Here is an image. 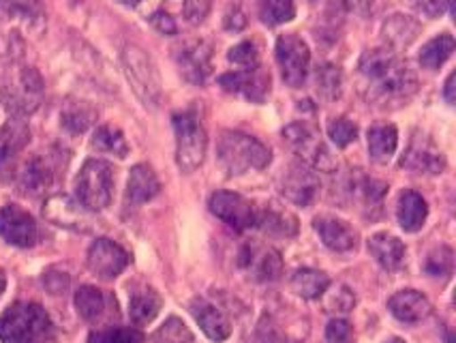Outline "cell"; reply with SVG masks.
Returning <instances> with one entry per match:
<instances>
[{
  "instance_id": "cell-46",
  "label": "cell",
  "mask_w": 456,
  "mask_h": 343,
  "mask_svg": "<svg viewBox=\"0 0 456 343\" xmlns=\"http://www.w3.org/2000/svg\"><path fill=\"white\" fill-rule=\"evenodd\" d=\"M183 12L191 24H200L206 18V13H208V3L206 0H187Z\"/></svg>"
},
{
  "instance_id": "cell-42",
  "label": "cell",
  "mask_w": 456,
  "mask_h": 343,
  "mask_svg": "<svg viewBox=\"0 0 456 343\" xmlns=\"http://www.w3.org/2000/svg\"><path fill=\"white\" fill-rule=\"evenodd\" d=\"M356 305V297L347 286H337L326 297V311L334 315H346Z\"/></svg>"
},
{
  "instance_id": "cell-31",
  "label": "cell",
  "mask_w": 456,
  "mask_h": 343,
  "mask_svg": "<svg viewBox=\"0 0 456 343\" xmlns=\"http://www.w3.org/2000/svg\"><path fill=\"white\" fill-rule=\"evenodd\" d=\"M110 297L93 286H84L76 292V309L86 322H101L108 314Z\"/></svg>"
},
{
  "instance_id": "cell-25",
  "label": "cell",
  "mask_w": 456,
  "mask_h": 343,
  "mask_svg": "<svg viewBox=\"0 0 456 343\" xmlns=\"http://www.w3.org/2000/svg\"><path fill=\"white\" fill-rule=\"evenodd\" d=\"M369 253L375 257L386 271H399L405 264V245L396 239V236L388 234V232H379L369 239Z\"/></svg>"
},
{
  "instance_id": "cell-38",
  "label": "cell",
  "mask_w": 456,
  "mask_h": 343,
  "mask_svg": "<svg viewBox=\"0 0 456 343\" xmlns=\"http://www.w3.org/2000/svg\"><path fill=\"white\" fill-rule=\"evenodd\" d=\"M354 195L362 202L364 206H378L381 204V200H384L386 192H388V184L378 181V178H369V176H362L360 181L354 183Z\"/></svg>"
},
{
  "instance_id": "cell-9",
  "label": "cell",
  "mask_w": 456,
  "mask_h": 343,
  "mask_svg": "<svg viewBox=\"0 0 456 343\" xmlns=\"http://www.w3.org/2000/svg\"><path fill=\"white\" fill-rule=\"evenodd\" d=\"M277 62L285 84L291 88H300L306 82L311 65V50L306 41L296 33L279 37Z\"/></svg>"
},
{
  "instance_id": "cell-3",
  "label": "cell",
  "mask_w": 456,
  "mask_h": 343,
  "mask_svg": "<svg viewBox=\"0 0 456 343\" xmlns=\"http://www.w3.org/2000/svg\"><path fill=\"white\" fill-rule=\"evenodd\" d=\"M216 159L227 176H240L251 170H264L273 152L257 137L242 131H223L216 144Z\"/></svg>"
},
{
  "instance_id": "cell-7",
  "label": "cell",
  "mask_w": 456,
  "mask_h": 343,
  "mask_svg": "<svg viewBox=\"0 0 456 343\" xmlns=\"http://www.w3.org/2000/svg\"><path fill=\"white\" fill-rule=\"evenodd\" d=\"M123 65L126 80L131 82L142 103L146 108H157L161 103V78H159L155 61L140 45L129 44L123 50Z\"/></svg>"
},
{
  "instance_id": "cell-40",
  "label": "cell",
  "mask_w": 456,
  "mask_h": 343,
  "mask_svg": "<svg viewBox=\"0 0 456 343\" xmlns=\"http://www.w3.org/2000/svg\"><path fill=\"white\" fill-rule=\"evenodd\" d=\"M328 137L338 149H346V146L358 140V127L346 118V116H338V118H332L330 125H328Z\"/></svg>"
},
{
  "instance_id": "cell-6",
  "label": "cell",
  "mask_w": 456,
  "mask_h": 343,
  "mask_svg": "<svg viewBox=\"0 0 456 343\" xmlns=\"http://www.w3.org/2000/svg\"><path fill=\"white\" fill-rule=\"evenodd\" d=\"M77 202L86 210H105L114 195V170L108 161L88 159L76 178Z\"/></svg>"
},
{
  "instance_id": "cell-47",
  "label": "cell",
  "mask_w": 456,
  "mask_h": 343,
  "mask_svg": "<svg viewBox=\"0 0 456 343\" xmlns=\"http://www.w3.org/2000/svg\"><path fill=\"white\" fill-rule=\"evenodd\" d=\"M44 283L52 294H62L69 288V274L56 273V271H47L45 277H44Z\"/></svg>"
},
{
  "instance_id": "cell-22",
  "label": "cell",
  "mask_w": 456,
  "mask_h": 343,
  "mask_svg": "<svg viewBox=\"0 0 456 343\" xmlns=\"http://www.w3.org/2000/svg\"><path fill=\"white\" fill-rule=\"evenodd\" d=\"M390 314L395 315L396 320L407 322V324H416V322H422L428 318L431 314V303L418 290H401L395 297L388 300Z\"/></svg>"
},
{
  "instance_id": "cell-2",
  "label": "cell",
  "mask_w": 456,
  "mask_h": 343,
  "mask_svg": "<svg viewBox=\"0 0 456 343\" xmlns=\"http://www.w3.org/2000/svg\"><path fill=\"white\" fill-rule=\"evenodd\" d=\"M54 335L47 311L37 303L9 305L0 315V341L3 343H50Z\"/></svg>"
},
{
  "instance_id": "cell-27",
  "label": "cell",
  "mask_w": 456,
  "mask_h": 343,
  "mask_svg": "<svg viewBox=\"0 0 456 343\" xmlns=\"http://www.w3.org/2000/svg\"><path fill=\"white\" fill-rule=\"evenodd\" d=\"M396 217H399L401 228L410 232V234L422 230L424 221L428 217L427 200L418 192H403L399 198V206H396Z\"/></svg>"
},
{
  "instance_id": "cell-11",
  "label": "cell",
  "mask_w": 456,
  "mask_h": 343,
  "mask_svg": "<svg viewBox=\"0 0 456 343\" xmlns=\"http://www.w3.org/2000/svg\"><path fill=\"white\" fill-rule=\"evenodd\" d=\"M238 264L253 282L270 283L277 282L283 274V260L281 253L268 245H259V242H251V245L242 247L240 256H238Z\"/></svg>"
},
{
  "instance_id": "cell-33",
  "label": "cell",
  "mask_w": 456,
  "mask_h": 343,
  "mask_svg": "<svg viewBox=\"0 0 456 343\" xmlns=\"http://www.w3.org/2000/svg\"><path fill=\"white\" fill-rule=\"evenodd\" d=\"M90 146H93L94 151L105 152V155L120 157V159H125V157L129 155V144H126L125 134L111 125L99 127V129L94 131Z\"/></svg>"
},
{
  "instance_id": "cell-35",
  "label": "cell",
  "mask_w": 456,
  "mask_h": 343,
  "mask_svg": "<svg viewBox=\"0 0 456 343\" xmlns=\"http://www.w3.org/2000/svg\"><path fill=\"white\" fill-rule=\"evenodd\" d=\"M94 116H97V112H94L88 103L69 102L65 105V110H62V125H65V129L71 131V134H82V131H86L88 127L93 125Z\"/></svg>"
},
{
  "instance_id": "cell-28",
  "label": "cell",
  "mask_w": 456,
  "mask_h": 343,
  "mask_svg": "<svg viewBox=\"0 0 456 343\" xmlns=\"http://www.w3.org/2000/svg\"><path fill=\"white\" fill-rule=\"evenodd\" d=\"M369 157L379 166L388 163L399 146V131L395 125H373L367 134Z\"/></svg>"
},
{
  "instance_id": "cell-17",
  "label": "cell",
  "mask_w": 456,
  "mask_h": 343,
  "mask_svg": "<svg viewBox=\"0 0 456 343\" xmlns=\"http://www.w3.org/2000/svg\"><path fill=\"white\" fill-rule=\"evenodd\" d=\"M129 266V253L110 239H99L88 249V268L101 279H116Z\"/></svg>"
},
{
  "instance_id": "cell-10",
  "label": "cell",
  "mask_w": 456,
  "mask_h": 343,
  "mask_svg": "<svg viewBox=\"0 0 456 343\" xmlns=\"http://www.w3.org/2000/svg\"><path fill=\"white\" fill-rule=\"evenodd\" d=\"M210 213L219 217L223 224L230 225L236 232H247L256 228L257 208L240 193L232 192H216L210 195Z\"/></svg>"
},
{
  "instance_id": "cell-54",
  "label": "cell",
  "mask_w": 456,
  "mask_h": 343,
  "mask_svg": "<svg viewBox=\"0 0 456 343\" xmlns=\"http://www.w3.org/2000/svg\"><path fill=\"white\" fill-rule=\"evenodd\" d=\"M386 343H405L403 339H399V337H396V339H390V341H386Z\"/></svg>"
},
{
  "instance_id": "cell-30",
  "label": "cell",
  "mask_w": 456,
  "mask_h": 343,
  "mask_svg": "<svg viewBox=\"0 0 456 343\" xmlns=\"http://www.w3.org/2000/svg\"><path fill=\"white\" fill-rule=\"evenodd\" d=\"M291 288L302 298H322L326 290L330 288V277L326 273L315 271V268H298L291 274Z\"/></svg>"
},
{
  "instance_id": "cell-50",
  "label": "cell",
  "mask_w": 456,
  "mask_h": 343,
  "mask_svg": "<svg viewBox=\"0 0 456 343\" xmlns=\"http://www.w3.org/2000/svg\"><path fill=\"white\" fill-rule=\"evenodd\" d=\"M444 94H445V102L452 105V103H454V73H450L448 80H445V91H444Z\"/></svg>"
},
{
  "instance_id": "cell-51",
  "label": "cell",
  "mask_w": 456,
  "mask_h": 343,
  "mask_svg": "<svg viewBox=\"0 0 456 343\" xmlns=\"http://www.w3.org/2000/svg\"><path fill=\"white\" fill-rule=\"evenodd\" d=\"M4 288H7V277H4L3 271H0V297H3Z\"/></svg>"
},
{
  "instance_id": "cell-41",
  "label": "cell",
  "mask_w": 456,
  "mask_h": 343,
  "mask_svg": "<svg viewBox=\"0 0 456 343\" xmlns=\"http://www.w3.org/2000/svg\"><path fill=\"white\" fill-rule=\"evenodd\" d=\"M315 82H317V91H320V94H323L326 99H337L338 94H341L343 78H341V71H338V67L323 65L322 69H317Z\"/></svg>"
},
{
  "instance_id": "cell-13",
  "label": "cell",
  "mask_w": 456,
  "mask_h": 343,
  "mask_svg": "<svg viewBox=\"0 0 456 343\" xmlns=\"http://www.w3.org/2000/svg\"><path fill=\"white\" fill-rule=\"evenodd\" d=\"M322 183L313 167L306 163L296 161L288 166V170L281 176V193L289 200V202L298 206H311L320 195Z\"/></svg>"
},
{
  "instance_id": "cell-12",
  "label": "cell",
  "mask_w": 456,
  "mask_h": 343,
  "mask_svg": "<svg viewBox=\"0 0 456 343\" xmlns=\"http://www.w3.org/2000/svg\"><path fill=\"white\" fill-rule=\"evenodd\" d=\"M219 86L232 94H240L251 103H264L270 94V73L262 65L238 69L221 76Z\"/></svg>"
},
{
  "instance_id": "cell-36",
  "label": "cell",
  "mask_w": 456,
  "mask_h": 343,
  "mask_svg": "<svg viewBox=\"0 0 456 343\" xmlns=\"http://www.w3.org/2000/svg\"><path fill=\"white\" fill-rule=\"evenodd\" d=\"M384 33L392 45H410L418 35V24L407 15H392L384 26Z\"/></svg>"
},
{
  "instance_id": "cell-5",
  "label": "cell",
  "mask_w": 456,
  "mask_h": 343,
  "mask_svg": "<svg viewBox=\"0 0 456 343\" xmlns=\"http://www.w3.org/2000/svg\"><path fill=\"white\" fill-rule=\"evenodd\" d=\"M4 108L20 118L33 114L44 99V80L33 67H15L4 76L0 86Z\"/></svg>"
},
{
  "instance_id": "cell-4",
  "label": "cell",
  "mask_w": 456,
  "mask_h": 343,
  "mask_svg": "<svg viewBox=\"0 0 456 343\" xmlns=\"http://www.w3.org/2000/svg\"><path fill=\"white\" fill-rule=\"evenodd\" d=\"M174 134H176V163L183 172H195L206 159L208 134L195 108L174 114Z\"/></svg>"
},
{
  "instance_id": "cell-14",
  "label": "cell",
  "mask_w": 456,
  "mask_h": 343,
  "mask_svg": "<svg viewBox=\"0 0 456 343\" xmlns=\"http://www.w3.org/2000/svg\"><path fill=\"white\" fill-rule=\"evenodd\" d=\"M174 61L191 84H204L212 73V45L208 41L191 39L174 50Z\"/></svg>"
},
{
  "instance_id": "cell-21",
  "label": "cell",
  "mask_w": 456,
  "mask_h": 343,
  "mask_svg": "<svg viewBox=\"0 0 456 343\" xmlns=\"http://www.w3.org/2000/svg\"><path fill=\"white\" fill-rule=\"evenodd\" d=\"M54 183V163L44 155L30 157L18 172V187L26 195L44 193Z\"/></svg>"
},
{
  "instance_id": "cell-39",
  "label": "cell",
  "mask_w": 456,
  "mask_h": 343,
  "mask_svg": "<svg viewBox=\"0 0 456 343\" xmlns=\"http://www.w3.org/2000/svg\"><path fill=\"white\" fill-rule=\"evenodd\" d=\"M155 343H193V332L180 318H169L166 324L159 326V331L152 335Z\"/></svg>"
},
{
  "instance_id": "cell-34",
  "label": "cell",
  "mask_w": 456,
  "mask_h": 343,
  "mask_svg": "<svg viewBox=\"0 0 456 343\" xmlns=\"http://www.w3.org/2000/svg\"><path fill=\"white\" fill-rule=\"evenodd\" d=\"M257 13L266 26L291 22L296 15V0H257Z\"/></svg>"
},
{
  "instance_id": "cell-43",
  "label": "cell",
  "mask_w": 456,
  "mask_h": 343,
  "mask_svg": "<svg viewBox=\"0 0 456 343\" xmlns=\"http://www.w3.org/2000/svg\"><path fill=\"white\" fill-rule=\"evenodd\" d=\"M144 335L137 329H103L90 335V343H142Z\"/></svg>"
},
{
  "instance_id": "cell-19",
  "label": "cell",
  "mask_w": 456,
  "mask_h": 343,
  "mask_svg": "<svg viewBox=\"0 0 456 343\" xmlns=\"http://www.w3.org/2000/svg\"><path fill=\"white\" fill-rule=\"evenodd\" d=\"M313 228L328 249L347 253L358 247V232L347 221L332 217V215H320V217L313 219Z\"/></svg>"
},
{
  "instance_id": "cell-26",
  "label": "cell",
  "mask_w": 456,
  "mask_h": 343,
  "mask_svg": "<svg viewBox=\"0 0 456 343\" xmlns=\"http://www.w3.org/2000/svg\"><path fill=\"white\" fill-rule=\"evenodd\" d=\"M79 206L71 202L67 195H54L45 202L44 215L50 221H54L56 225H62V228L71 230H86V217H84V210H79Z\"/></svg>"
},
{
  "instance_id": "cell-1",
  "label": "cell",
  "mask_w": 456,
  "mask_h": 343,
  "mask_svg": "<svg viewBox=\"0 0 456 343\" xmlns=\"http://www.w3.org/2000/svg\"><path fill=\"white\" fill-rule=\"evenodd\" d=\"M358 71L362 76L367 99L373 103H403L418 91V80L407 62L386 47L364 52Z\"/></svg>"
},
{
  "instance_id": "cell-18",
  "label": "cell",
  "mask_w": 456,
  "mask_h": 343,
  "mask_svg": "<svg viewBox=\"0 0 456 343\" xmlns=\"http://www.w3.org/2000/svg\"><path fill=\"white\" fill-rule=\"evenodd\" d=\"M30 142V127L24 118L13 116L0 129V174L13 170V163Z\"/></svg>"
},
{
  "instance_id": "cell-16",
  "label": "cell",
  "mask_w": 456,
  "mask_h": 343,
  "mask_svg": "<svg viewBox=\"0 0 456 343\" xmlns=\"http://www.w3.org/2000/svg\"><path fill=\"white\" fill-rule=\"evenodd\" d=\"M0 236L15 247H33L39 239V228L33 215L26 213L22 206L7 204L0 208Z\"/></svg>"
},
{
  "instance_id": "cell-32",
  "label": "cell",
  "mask_w": 456,
  "mask_h": 343,
  "mask_svg": "<svg viewBox=\"0 0 456 343\" xmlns=\"http://www.w3.org/2000/svg\"><path fill=\"white\" fill-rule=\"evenodd\" d=\"M454 45V37L450 33L433 37L431 41H427V44L422 45L420 54H418V62H420L424 69H428V71H435V69L442 67L444 62L452 56Z\"/></svg>"
},
{
  "instance_id": "cell-45",
  "label": "cell",
  "mask_w": 456,
  "mask_h": 343,
  "mask_svg": "<svg viewBox=\"0 0 456 343\" xmlns=\"http://www.w3.org/2000/svg\"><path fill=\"white\" fill-rule=\"evenodd\" d=\"M328 343H352V326L347 320L334 318L326 329Z\"/></svg>"
},
{
  "instance_id": "cell-37",
  "label": "cell",
  "mask_w": 456,
  "mask_h": 343,
  "mask_svg": "<svg viewBox=\"0 0 456 343\" xmlns=\"http://www.w3.org/2000/svg\"><path fill=\"white\" fill-rule=\"evenodd\" d=\"M452 271H454V251L445 245L433 249L427 256V260H424V273H427L428 277L450 279Z\"/></svg>"
},
{
  "instance_id": "cell-52",
  "label": "cell",
  "mask_w": 456,
  "mask_h": 343,
  "mask_svg": "<svg viewBox=\"0 0 456 343\" xmlns=\"http://www.w3.org/2000/svg\"><path fill=\"white\" fill-rule=\"evenodd\" d=\"M120 4H126V7H135V4H140L142 0H118Z\"/></svg>"
},
{
  "instance_id": "cell-44",
  "label": "cell",
  "mask_w": 456,
  "mask_h": 343,
  "mask_svg": "<svg viewBox=\"0 0 456 343\" xmlns=\"http://www.w3.org/2000/svg\"><path fill=\"white\" fill-rule=\"evenodd\" d=\"M227 58H230V62H234V65L242 69L259 65V52L253 41H242V44L234 45L230 50V54H227Z\"/></svg>"
},
{
  "instance_id": "cell-29",
  "label": "cell",
  "mask_w": 456,
  "mask_h": 343,
  "mask_svg": "<svg viewBox=\"0 0 456 343\" xmlns=\"http://www.w3.org/2000/svg\"><path fill=\"white\" fill-rule=\"evenodd\" d=\"M163 307V298L159 297L157 290L152 288H137L131 292L129 298V318L134 324L144 326L159 315Z\"/></svg>"
},
{
  "instance_id": "cell-49",
  "label": "cell",
  "mask_w": 456,
  "mask_h": 343,
  "mask_svg": "<svg viewBox=\"0 0 456 343\" xmlns=\"http://www.w3.org/2000/svg\"><path fill=\"white\" fill-rule=\"evenodd\" d=\"M251 343H277V335H274L273 324H270L268 320H262V324H259L256 335H253Z\"/></svg>"
},
{
  "instance_id": "cell-8",
  "label": "cell",
  "mask_w": 456,
  "mask_h": 343,
  "mask_svg": "<svg viewBox=\"0 0 456 343\" xmlns=\"http://www.w3.org/2000/svg\"><path fill=\"white\" fill-rule=\"evenodd\" d=\"M283 140L288 142L289 149L300 157L302 163L313 167V170L322 172H332L337 167L330 149L326 146V142L322 140L320 131L315 129L311 123L298 120V123H291L283 129Z\"/></svg>"
},
{
  "instance_id": "cell-24",
  "label": "cell",
  "mask_w": 456,
  "mask_h": 343,
  "mask_svg": "<svg viewBox=\"0 0 456 343\" xmlns=\"http://www.w3.org/2000/svg\"><path fill=\"white\" fill-rule=\"evenodd\" d=\"M161 192V183H159L155 170L146 163L135 166L129 174V181H126V202L131 206H140L151 202L155 195Z\"/></svg>"
},
{
  "instance_id": "cell-23",
  "label": "cell",
  "mask_w": 456,
  "mask_h": 343,
  "mask_svg": "<svg viewBox=\"0 0 456 343\" xmlns=\"http://www.w3.org/2000/svg\"><path fill=\"white\" fill-rule=\"evenodd\" d=\"M256 228L262 230L264 234L285 236V239H289V236H294L296 232H298V219L277 202H268L264 204L262 208H257Z\"/></svg>"
},
{
  "instance_id": "cell-15",
  "label": "cell",
  "mask_w": 456,
  "mask_h": 343,
  "mask_svg": "<svg viewBox=\"0 0 456 343\" xmlns=\"http://www.w3.org/2000/svg\"><path fill=\"white\" fill-rule=\"evenodd\" d=\"M401 167L416 174H442L445 170V157L431 137L413 134L401 157Z\"/></svg>"
},
{
  "instance_id": "cell-53",
  "label": "cell",
  "mask_w": 456,
  "mask_h": 343,
  "mask_svg": "<svg viewBox=\"0 0 456 343\" xmlns=\"http://www.w3.org/2000/svg\"><path fill=\"white\" fill-rule=\"evenodd\" d=\"M445 3V9H448L450 13H454V0H444Z\"/></svg>"
},
{
  "instance_id": "cell-48",
  "label": "cell",
  "mask_w": 456,
  "mask_h": 343,
  "mask_svg": "<svg viewBox=\"0 0 456 343\" xmlns=\"http://www.w3.org/2000/svg\"><path fill=\"white\" fill-rule=\"evenodd\" d=\"M151 24L155 26L161 35H174L176 33V22H174V18L166 12H157L155 15L151 18Z\"/></svg>"
},
{
  "instance_id": "cell-20",
  "label": "cell",
  "mask_w": 456,
  "mask_h": 343,
  "mask_svg": "<svg viewBox=\"0 0 456 343\" xmlns=\"http://www.w3.org/2000/svg\"><path fill=\"white\" fill-rule=\"evenodd\" d=\"M191 314L210 341L221 343L232 335V322L225 315V311L219 305L210 303L208 298H195L191 303Z\"/></svg>"
}]
</instances>
